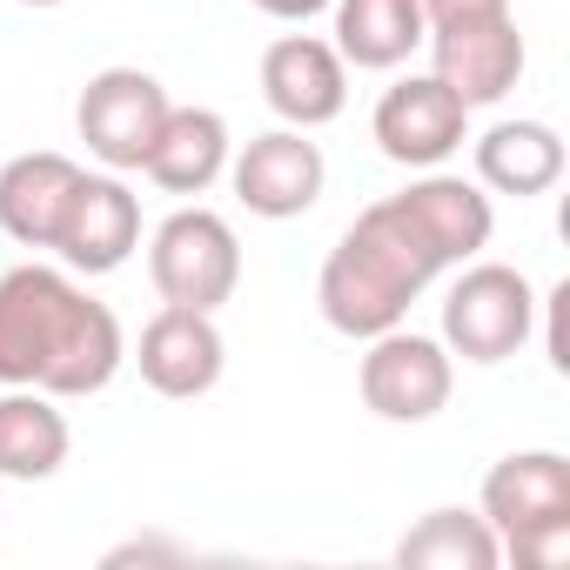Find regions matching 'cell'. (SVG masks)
<instances>
[{"instance_id": "1", "label": "cell", "mask_w": 570, "mask_h": 570, "mask_svg": "<svg viewBox=\"0 0 570 570\" xmlns=\"http://www.w3.org/2000/svg\"><path fill=\"white\" fill-rule=\"evenodd\" d=\"M128 363L121 316L95 303L68 268L21 262L0 275V383L48 390L55 403L101 396Z\"/></svg>"}, {"instance_id": "2", "label": "cell", "mask_w": 570, "mask_h": 570, "mask_svg": "<svg viewBox=\"0 0 570 570\" xmlns=\"http://www.w3.org/2000/svg\"><path fill=\"white\" fill-rule=\"evenodd\" d=\"M443 275V262L423 248V235L410 228V215L396 208V195L370 202L343 242L330 248L323 275H316V303H323V323L350 343H370L396 323H410V303Z\"/></svg>"}, {"instance_id": "3", "label": "cell", "mask_w": 570, "mask_h": 570, "mask_svg": "<svg viewBox=\"0 0 570 570\" xmlns=\"http://www.w3.org/2000/svg\"><path fill=\"white\" fill-rule=\"evenodd\" d=\"M476 510L497 530V543H503L510 563L557 570L570 557V456H557V450H517V456L490 463Z\"/></svg>"}, {"instance_id": "4", "label": "cell", "mask_w": 570, "mask_h": 570, "mask_svg": "<svg viewBox=\"0 0 570 570\" xmlns=\"http://www.w3.org/2000/svg\"><path fill=\"white\" fill-rule=\"evenodd\" d=\"M537 289L510 262H463V275L443 296V350L463 363H510L537 336Z\"/></svg>"}, {"instance_id": "5", "label": "cell", "mask_w": 570, "mask_h": 570, "mask_svg": "<svg viewBox=\"0 0 570 570\" xmlns=\"http://www.w3.org/2000/svg\"><path fill=\"white\" fill-rule=\"evenodd\" d=\"M148 282L175 309H222L242 282V242L215 208H175L148 235Z\"/></svg>"}, {"instance_id": "6", "label": "cell", "mask_w": 570, "mask_h": 570, "mask_svg": "<svg viewBox=\"0 0 570 570\" xmlns=\"http://www.w3.org/2000/svg\"><path fill=\"white\" fill-rule=\"evenodd\" d=\"M168 108H175V101H168V88H161L148 68H101V75L81 88V101H75V128H81V141H88V155H95L101 168L135 175V168L148 161V148H155Z\"/></svg>"}, {"instance_id": "7", "label": "cell", "mask_w": 570, "mask_h": 570, "mask_svg": "<svg viewBox=\"0 0 570 570\" xmlns=\"http://www.w3.org/2000/svg\"><path fill=\"white\" fill-rule=\"evenodd\" d=\"M356 390H363L370 416H383V423H430L456 390V356L443 350V336H416L396 323V330L370 336Z\"/></svg>"}, {"instance_id": "8", "label": "cell", "mask_w": 570, "mask_h": 570, "mask_svg": "<svg viewBox=\"0 0 570 570\" xmlns=\"http://www.w3.org/2000/svg\"><path fill=\"white\" fill-rule=\"evenodd\" d=\"M228 181H235V202L262 222H296L323 202V148L309 141V128H268L255 135L242 155H228Z\"/></svg>"}, {"instance_id": "9", "label": "cell", "mask_w": 570, "mask_h": 570, "mask_svg": "<svg viewBox=\"0 0 570 570\" xmlns=\"http://www.w3.org/2000/svg\"><path fill=\"white\" fill-rule=\"evenodd\" d=\"M370 135L396 168H443L470 141V108L436 75H403L396 88H383Z\"/></svg>"}, {"instance_id": "10", "label": "cell", "mask_w": 570, "mask_h": 570, "mask_svg": "<svg viewBox=\"0 0 570 570\" xmlns=\"http://www.w3.org/2000/svg\"><path fill=\"white\" fill-rule=\"evenodd\" d=\"M262 101L282 128H330L350 108V61L323 35H282L262 55Z\"/></svg>"}, {"instance_id": "11", "label": "cell", "mask_w": 570, "mask_h": 570, "mask_svg": "<svg viewBox=\"0 0 570 570\" xmlns=\"http://www.w3.org/2000/svg\"><path fill=\"white\" fill-rule=\"evenodd\" d=\"M430 48V75L476 115V108H497L517 81H523V68H530V48H523V35H517V14H497V21H470V28H443V35H430L423 41Z\"/></svg>"}, {"instance_id": "12", "label": "cell", "mask_w": 570, "mask_h": 570, "mask_svg": "<svg viewBox=\"0 0 570 570\" xmlns=\"http://www.w3.org/2000/svg\"><path fill=\"white\" fill-rule=\"evenodd\" d=\"M222 363H228V343H222V330H215L208 309H175V303H161V316H148V330H141V343H135L141 383H148L155 396H175V403L208 396V390L222 383Z\"/></svg>"}, {"instance_id": "13", "label": "cell", "mask_w": 570, "mask_h": 570, "mask_svg": "<svg viewBox=\"0 0 570 570\" xmlns=\"http://www.w3.org/2000/svg\"><path fill=\"white\" fill-rule=\"evenodd\" d=\"M141 248V195L108 168V175H81L75 208L55 235V255L75 275H115L128 255Z\"/></svg>"}, {"instance_id": "14", "label": "cell", "mask_w": 570, "mask_h": 570, "mask_svg": "<svg viewBox=\"0 0 570 570\" xmlns=\"http://www.w3.org/2000/svg\"><path fill=\"white\" fill-rule=\"evenodd\" d=\"M396 208L410 215V228L423 235V248L443 262V268H463L490 248V228H497V208H490V188L483 181H463V175H443V168H423Z\"/></svg>"}, {"instance_id": "15", "label": "cell", "mask_w": 570, "mask_h": 570, "mask_svg": "<svg viewBox=\"0 0 570 570\" xmlns=\"http://www.w3.org/2000/svg\"><path fill=\"white\" fill-rule=\"evenodd\" d=\"M81 161L55 155V148H35V155H14L0 168V228H8L21 248H55L68 208H75V188H81Z\"/></svg>"}, {"instance_id": "16", "label": "cell", "mask_w": 570, "mask_h": 570, "mask_svg": "<svg viewBox=\"0 0 570 570\" xmlns=\"http://www.w3.org/2000/svg\"><path fill=\"white\" fill-rule=\"evenodd\" d=\"M228 155H235V141H228V121L215 108H168L141 175L161 195H208L228 175Z\"/></svg>"}, {"instance_id": "17", "label": "cell", "mask_w": 570, "mask_h": 570, "mask_svg": "<svg viewBox=\"0 0 570 570\" xmlns=\"http://www.w3.org/2000/svg\"><path fill=\"white\" fill-rule=\"evenodd\" d=\"M476 181L490 195H550L563 181V135L550 121H497L476 135Z\"/></svg>"}, {"instance_id": "18", "label": "cell", "mask_w": 570, "mask_h": 570, "mask_svg": "<svg viewBox=\"0 0 570 570\" xmlns=\"http://www.w3.org/2000/svg\"><path fill=\"white\" fill-rule=\"evenodd\" d=\"M330 14H336V55L363 75H390L430 41L423 0H330Z\"/></svg>"}, {"instance_id": "19", "label": "cell", "mask_w": 570, "mask_h": 570, "mask_svg": "<svg viewBox=\"0 0 570 570\" xmlns=\"http://www.w3.org/2000/svg\"><path fill=\"white\" fill-rule=\"evenodd\" d=\"M75 450V430L48 390H8L0 396V476L48 483Z\"/></svg>"}, {"instance_id": "20", "label": "cell", "mask_w": 570, "mask_h": 570, "mask_svg": "<svg viewBox=\"0 0 570 570\" xmlns=\"http://www.w3.org/2000/svg\"><path fill=\"white\" fill-rule=\"evenodd\" d=\"M396 563L403 570H497L503 563V543L483 523V510H456L450 503V510H430L416 530H403Z\"/></svg>"}, {"instance_id": "21", "label": "cell", "mask_w": 570, "mask_h": 570, "mask_svg": "<svg viewBox=\"0 0 570 570\" xmlns=\"http://www.w3.org/2000/svg\"><path fill=\"white\" fill-rule=\"evenodd\" d=\"M510 14V0H423V28L443 35V28H470V21H497Z\"/></svg>"}, {"instance_id": "22", "label": "cell", "mask_w": 570, "mask_h": 570, "mask_svg": "<svg viewBox=\"0 0 570 570\" xmlns=\"http://www.w3.org/2000/svg\"><path fill=\"white\" fill-rule=\"evenodd\" d=\"M248 8H262L268 21H316L330 14V0H248Z\"/></svg>"}, {"instance_id": "23", "label": "cell", "mask_w": 570, "mask_h": 570, "mask_svg": "<svg viewBox=\"0 0 570 570\" xmlns=\"http://www.w3.org/2000/svg\"><path fill=\"white\" fill-rule=\"evenodd\" d=\"M21 8H61V0H21Z\"/></svg>"}]
</instances>
